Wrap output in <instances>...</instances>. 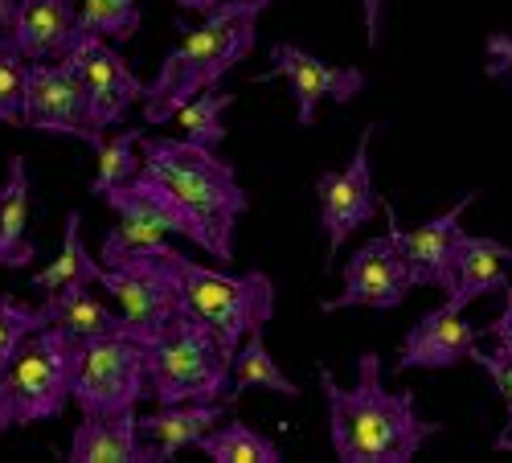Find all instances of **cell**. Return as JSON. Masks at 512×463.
Masks as SVG:
<instances>
[{
  "label": "cell",
  "instance_id": "cell-1",
  "mask_svg": "<svg viewBox=\"0 0 512 463\" xmlns=\"http://www.w3.org/2000/svg\"><path fill=\"white\" fill-rule=\"evenodd\" d=\"M320 386L328 398V439L345 463H410L426 439L443 431L418 418L414 390H386L377 353L357 357L353 386H340L336 373L320 365Z\"/></svg>",
  "mask_w": 512,
  "mask_h": 463
},
{
  "label": "cell",
  "instance_id": "cell-2",
  "mask_svg": "<svg viewBox=\"0 0 512 463\" xmlns=\"http://www.w3.org/2000/svg\"><path fill=\"white\" fill-rule=\"evenodd\" d=\"M259 5L230 0V5L209 9L197 29L181 25V46L168 54L156 70V78L144 87V123H168L181 103L193 95L218 87L222 74H230L250 50H254V29H259Z\"/></svg>",
  "mask_w": 512,
  "mask_h": 463
},
{
  "label": "cell",
  "instance_id": "cell-3",
  "mask_svg": "<svg viewBox=\"0 0 512 463\" xmlns=\"http://www.w3.org/2000/svg\"><path fill=\"white\" fill-rule=\"evenodd\" d=\"M140 173L152 177L164 193H173L189 214L218 242L222 263L234 259V226L250 209L246 189L238 185L234 164H226L213 148L193 140H168V136H140Z\"/></svg>",
  "mask_w": 512,
  "mask_h": 463
},
{
  "label": "cell",
  "instance_id": "cell-4",
  "mask_svg": "<svg viewBox=\"0 0 512 463\" xmlns=\"http://www.w3.org/2000/svg\"><path fill=\"white\" fill-rule=\"evenodd\" d=\"M148 398L168 402H238L230 394V353L201 316L181 308L148 341Z\"/></svg>",
  "mask_w": 512,
  "mask_h": 463
},
{
  "label": "cell",
  "instance_id": "cell-5",
  "mask_svg": "<svg viewBox=\"0 0 512 463\" xmlns=\"http://www.w3.org/2000/svg\"><path fill=\"white\" fill-rule=\"evenodd\" d=\"M160 263H164L168 279H173L181 304L218 332V341L230 357L242 345L246 332L267 328V320L275 316V283L263 271L226 275V271L193 263L189 255H181V250H173L168 242H160Z\"/></svg>",
  "mask_w": 512,
  "mask_h": 463
},
{
  "label": "cell",
  "instance_id": "cell-6",
  "mask_svg": "<svg viewBox=\"0 0 512 463\" xmlns=\"http://www.w3.org/2000/svg\"><path fill=\"white\" fill-rule=\"evenodd\" d=\"M78 361V336L41 324L0 365V435L58 418L70 406V382Z\"/></svg>",
  "mask_w": 512,
  "mask_h": 463
},
{
  "label": "cell",
  "instance_id": "cell-7",
  "mask_svg": "<svg viewBox=\"0 0 512 463\" xmlns=\"http://www.w3.org/2000/svg\"><path fill=\"white\" fill-rule=\"evenodd\" d=\"M148 398V345L132 332L78 341L70 402L82 414H127Z\"/></svg>",
  "mask_w": 512,
  "mask_h": 463
},
{
  "label": "cell",
  "instance_id": "cell-8",
  "mask_svg": "<svg viewBox=\"0 0 512 463\" xmlns=\"http://www.w3.org/2000/svg\"><path fill=\"white\" fill-rule=\"evenodd\" d=\"M21 128L46 132V136H70L82 144H99L103 132L91 119L87 87L70 58H46L29 62L21 82Z\"/></svg>",
  "mask_w": 512,
  "mask_h": 463
},
{
  "label": "cell",
  "instance_id": "cell-9",
  "mask_svg": "<svg viewBox=\"0 0 512 463\" xmlns=\"http://www.w3.org/2000/svg\"><path fill=\"white\" fill-rule=\"evenodd\" d=\"M95 283H103V291L119 304L127 332L144 345L185 308L173 279H168V271L160 263V242L144 246V250H127L111 267H99Z\"/></svg>",
  "mask_w": 512,
  "mask_h": 463
},
{
  "label": "cell",
  "instance_id": "cell-10",
  "mask_svg": "<svg viewBox=\"0 0 512 463\" xmlns=\"http://www.w3.org/2000/svg\"><path fill=\"white\" fill-rule=\"evenodd\" d=\"M373 132H377V123H369V128L361 132L353 160L340 168V173H320V181H316V193H320V230L328 238V263L324 267L336 263L340 246L353 238V230L373 222L377 209H381V197L373 189V164H369Z\"/></svg>",
  "mask_w": 512,
  "mask_h": 463
},
{
  "label": "cell",
  "instance_id": "cell-11",
  "mask_svg": "<svg viewBox=\"0 0 512 463\" xmlns=\"http://www.w3.org/2000/svg\"><path fill=\"white\" fill-rule=\"evenodd\" d=\"M414 291L410 271L398 242L390 238H369L353 250V259L345 263V291L320 304V312H345V308H377V312H394L406 304Z\"/></svg>",
  "mask_w": 512,
  "mask_h": 463
},
{
  "label": "cell",
  "instance_id": "cell-12",
  "mask_svg": "<svg viewBox=\"0 0 512 463\" xmlns=\"http://www.w3.org/2000/svg\"><path fill=\"white\" fill-rule=\"evenodd\" d=\"M271 78H287L291 91H295V123L300 128H312L316 123V107L320 99H332V103H353L361 91H365V74L357 66H332V62H320L312 58L308 50L300 46H271V70L259 74L254 82H271Z\"/></svg>",
  "mask_w": 512,
  "mask_h": 463
},
{
  "label": "cell",
  "instance_id": "cell-13",
  "mask_svg": "<svg viewBox=\"0 0 512 463\" xmlns=\"http://www.w3.org/2000/svg\"><path fill=\"white\" fill-rule=\"evenodd\" d=\"M66 58L82 74V87H87V103H91V119H95L99 132L115 128V123L127 115V107L144 95V82L136 78L132 62H127L111 41H103L95 33H78L74 50Z\"/></svg>",
  "mask_w": 512,
  "mask_h": 463
},
{
  "label": "cell",
  "instance_id": "cell-14",
  "mask_svg": "<svg viewBox=\"0 0 512 463\" xmlns=\"http://www.w3.org/2000/svg\"><path fill=\"white\" fill-rule=\"evenodd\" d=\"M476 201V193H463L447 214L431 218V222H422V226H402L398 214H394V205L390 201H381V209H386V222H390V238L398 242L402 250V259H406V271H410V283L414 287H439L447 291L451 287V238L459 230V218H463V209Z\"/></svg>",
  "mask_w": 512,
  "mask_h": 463
},
{
  "label": "cell",
  "instance_id": "cell-15",
  "mask_svg": "<svg viewBox=\"0 0 512 463\" xmlns=\"http://www.w3.org/2000/svg\"><path fill=\"white\" fill-rule=\"evenodd\" d=\"M103 201L115 209L119 218H136V222H144V226H152V230H160V234H181V238L197 242L209 259H218V263H222V250H218V242L209 238V230L189 214V209H185L173 193H164L152 177L136 173L127 185L107 189Z\"/></svg>",
  "mask_w": 512,
  "mask_h": 463
},
{
  "label": "cell",
  "instance_id": "cell-16",
  "mask_svg": "<svg viewBox=\"0 0 512 463\" xmlns=\"http://www.w3.org/2000/svg\"><path fill=\"white\" fill-rule=\"evenodd\" d=\"M480 345V328L467 320L459 308L443 304L431 308L402 341V357H398V373L410 369H451L459 361L472 357V349Z\"/></svg>",
  "mask_w": 512,
  "mask_h": 463
},
{
  "label": "cell",
  "instance_id": "cell-17",
  "mask_svg": "<svg viewBox=\"0 0 512 463\" xmlns=\"http://www.w3.org/2000/svg\"><path fill=\"white\" fill-rule=\"evenodd\" d=\"M230 402H168L136 418V463H168L177 451L193 447L205 431L222 423Z\"/></svg>",
  "mask_w": 512,
  "mask_h": 463
},
{
  "label": "cell",
  "instance_id": "cell-18",
  "mask_svg": "<svg viewBox=\"0 0 512 463\" xmlns=\"http://www.w3.org/2000/svg\"><path fill=\"white\" fill-rule=\"evenodd\" d=\"M5 37L25 62L66 58L78 41V5L74 0H17Z\"/></svg>",
  "mask_w": 512,
  "mask_h": 463
},
{
  "label": "cell",
  "instance_id": "cell-19",
  "mask_svg": "<svg viewBox=\"0 0 512 463\" xmlns=\"http://www.w3.org/2000/svg\"><path fill=\"white\" fill-rule=\"evenodd\" d=\"M504 263H512V250L500 246L496 238H480V234H467L455 230L451 238V287H447V304L451 308H467L476 304L480 296H492V291L508 287V271Z\"/></svg>",
  "mask_w": 512,
  "mask_h": 463
},
{
  "label": "cell",
  "instance_id": "cell-20",
  "mask_svg": "<svg viewBox=\"0 0 512 463\" xmlns=\"http://www.w3.org/2000/svg\"><path fill=\"white\" fill-rule=\"evenodd\" d=\"M136 410L82 414L70 439V463H136Z\"/></svg>",
  "mask_w": 512,
  "mask_h": 463
},
{
  "label": "cell",
  "instance_id": "cell-21",
  "mask_svg": "<svg viewBox=\"0 0 512 463\" xmlns=\"http://www.w3.org/2000/svg\"><path fill=\"white\" fill-rule=\"evenodd\" d=\"M29 222V168L25 156L9 160V177L0 185V267L21 271L37 259V246L25 234Z\"/></svg>",
  "mask_w": 512,
  "mask_h": 463
},
{
  "label": "cell",
  "instance_id": "cell-22",
  "mask_svg": "<svg viewBox=\"0 0 512 463\" xmlns=\"http://www.w3.org/2000/svg\"><path fill=\"white\" fill-rule=\"evenodd\" d=\"M41 320L87 341V336H103V332H127L123 316H115L99 296H91V287H66L46 296V304L37 308Z\"/></svg>",
  "mask_w": 512,
  "mask_h": 463
},
{
  "label": "cell",
  "instance_id": "cell-23",
  "mask_svg": "<svg viewBox=\"0 0 512 463\" xmlns=\"http://www.w3.org/2000/svg\"><path fill=\"white\" fill-rule=\"evenodd\" d=\"M246 390H271L283 398H300L304 390L291 382V377L279 369V361L267 353L263 345V328H254L242 336V345L230 357V394H246Z\"/></svg>",
  "mask_w": 512,
  "mask_h": 463
},
{
  "label": "cell",
  "instance_id": "cell-24",
  "mask_svg": "<svg viewBox=\"0 0 512 463\" xmlns=\"http://www.w3.org/2000/svg\"><path fill=\"white\" fill-rule=\"evenodd\" d=\"M82 214L78 209H70L66 214V230H62V250L58 259L37 271L29 283L33 291H41V296H54V291H66V287H91L99 279V259H91V250L82 246Z\"/></svg>",
  "mask_w": 512,
  "mask_h": 463
},
{
  "label": "cell",
  "instance_id": "cell-25",
  "mask_svg": "<svg viewBox=\"0 0 512 463\" xmlns=\"http://www.w3.org/2000/svg\"><path fill=\"white\" fill-rule=\"evenodd\" d=\"M193 447H201L213 463H283V451L275 439L259 435L246 423H218L213 431H205Z\"/></svg>",
  "mask_w": 512,
  "mask_h": 463
},
{
  "label": "cell",
  "instance_id": "cell-26",
  "mask_svg": "<svg viewBox=\"0 0 512 463\" xmlns=\"http://www.w3.org/2000/svg\"><path fill=\"white\" fill-rule=\"evenodd\" d=\"M140 136H144V132L127 128V132H119V136H103V140L95 144V156H99L95 181H91V193H95V197H103L107 189L127 185V181L140 173V156H136Z\"/></svg>",
  "mask_w": 512,
  "mask_h": 463
},
{
  "label": "cell",
  "instance_id": "cell-27",
  "mask_svg": "<svg viewBox=\"0 0 512 463\" xmlns=\"http://www.w3.org/2000/svg\"><path fill=\"white\" fill-rule=\"evenodd\" d=\"M234 103V95H226V91H201V95H193L189 103H181L177 107V123L185 128V140H193V144H201V148H218L222 140H226V123H222V111Z\"/></svg>",
  "mask_w": 512,
  "mask_h": 463
},
{
  "label": "cell",
  "instance_id": "cell-28",
  "mask_svg": "<svg viewBox=\"0 0 512 463\" xmlns=\"http://www.w3.org/2000/svg\"><path fill=\"white\" fill-rule=\"evenodd\" d=\"M136 0H82L78 5V33H95L103 41H127L140 29Z\"/></svg>",
  "mask_w": 512,
  "mask_h": 463
},
{
  "label": "cell",
  "instance_id": "cell-29",
  "mask_svg": "<svg viewBox=\"0 0 512 463\" xmlns=\"http://www.w3.org/2000/svg\"><path fill=\"white\" fill-rule=\"evenodd\" d=\"M25 58L13 50L9 37H0V123L21 128V82H25Z\"/></svg>",
  "mask_w": 512,
  "mask_h": 463
},
{
  "label": "cell",
  "instance_id": "cell-30",
  "mask_svg": "<svg viewBox=\"0 0 512 463\" xmlns=\"http://www.w3.org/2000/svg\"><path fill=\"white\" fill-rule=\"evenodd\" d=\"M41 324H46V320H41L37 308L17 304L13 296H0V365H5L13 357V349L25 341L33 328H41Z\"/></svg>",
  "mask_w": 512,
  "mask_h": 463
},
{
  "label": "cell",
  "instance_id": "cell-31",
  "mask_svg": "<svg viewBox=\"0 0 512 463\" xmlns=\"http://www.w3.org/2000/svg\"><path fill=\"white\" fill-rule=\"evenodd\" d=\"M472 361L492 377L496 394H500V398H504V406H508V431H512V357H508V353H500V349L484 353V349L476 345V349H472Z\"/></svg>",
  "mask_w": 512,
  "mask_h": 463
},
{
  "label": "cell",
  "instance_id": "cell-32",
  "mask_svg": "<svg viewBox=\"0 0 512 463\" xmlns=\"http://www.w3.org/2000/svg\"><path fill=\"white\" fill-rule=\"evenodd\" d=\"M484 332L496 341V349H500V353H508V357H512V283L504 287V308H500V316H496Z\"/></svg>",
  "mask_w": 512,
  "mask_h": 463
},
{
  "label": "cell",
  "instance_id": "cell-33",
  "mask_svg": "<svg viewBox=\"0 0 512 463\" xmlns=\"http://www.w3.org/2000/svg\"><path fill=\"white\" fill-rule=\"evenodd\" d=\"M488 74L492 78L512 74V37L508 33H492L488 37Z\"/></svg>",
  "mask_w": 512,
  "mask_h": 463
},
{
  "label": "cell",
  "instance_id": "cell-34",
  "mask_svg": "<svg viewBox=\"0 0 512 463\" xmlns=\"http://www.w3.org/2000/svg\"><path fill=\"white\" fill-rule=\"evenodd\" d=\"M361 13H365V37H369V46L377 50L381 46V17H386V0H365Z\"/></svg>",
  "mask_w": 512,
  "mask_h": 463
},
{
  "label": "cell",
  "instance_id": "cell-35",
  "mask_svg": "<svg viewBox=\"0 0 512 463\" xmlns=\"http://www.w3.org/2000/svg\"><path fill=\"white\" fill-rule=\"evenodd\" d=\"M173 5H181V9H189V13H209V9H218V0H173Z\"/></svg>",
  "mask_w": 512,
  "mask_h": 463
},
{
  "label": "cell",
  "instance_id": "cell-36",
  "mask_svg": "<svg viewBox=\"0 0 512 463\" xmlns=\"http://www.w3.org/2000/svg\"><path fill=\"white\" fill-rule=\"evenodd\" d=\"M13 5H17V0H0V29L9 25V17H13Z\"/></svg>",
  "mask_w": 512,
  "mask_h": 463
},
{
  "label": "cell",
  "instance_id": "cell-37",
  "mask_svg": "<svg viewBox=\"0 0 512 463\" xmlns=\"http://www.w3.org/2000/svg\"><path fill=\"white\" fill-rule=\"evenodd\" d=\"M492 447H496V451H512V439H508V435H500Z\"/></svg>",
  "mask_w": 512,
  "mask_h": 463
},
{
  "label": "cell",
  "instance_id": "cell-38",
  "mask_svg": "<svg viewBox=\"0 0 512 463\" xmlns=\"http://www.w3.org/2000/svg\"><path fill=\"white\" fill-rule=\"evenodd\" d=\"M218 5H230V0H218ZM246 5H259V9H267L271 0H246Z\"/></svg>",
  "mask_w": 512,
  "mask_h": 463
}]
</instances>
